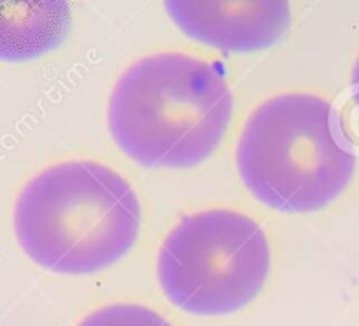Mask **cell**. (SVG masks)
Segmentation results:
<instances>
[{
  "label": "cell",
  "instance_id": "6da1fadb",
  "mask_svg": "<svg viewBox=\"0 0 359 326\" xmlns=\"http://www.w3.org/2000/svg\"><path fill=\"white\" fill-rule=\"evenodd\" d=\"M233 93L219 63L153 53L116 81L107 125L116 146L149 168H189L212 156L230 128Z\"/></svg>",
  "mask_w": 359,
  "mask_h": 326
},
{
  "label": "cell",
  "instance_id": "7a4b0ae2",
  "mask_svg": "<svg viewBox=\"0 0 359 326\" xmlns=\"http://www.w3.org/2000/svg\"><path fill=\"white\" fill-rule=\"evenodd\" d=\"M13 226L21 251L62 276H91L125 258L140 233V202L109 165H49L21 188Z\"/></svg>",
  "mask_w": 359,
  "mask_h": 326
},
{
  "label": "cell",
  "instance_id": "3957f363",
  "mask_svg": "<svg viewBox=\"0 0 359 326\" xmlns=\"http://www.w3.org/2000/svg\"><path fill=\"white\" fill-rule=\"evenodd\" d=\"M237 168L263 205L316 212L351 184L356 153L332 102L290 91L270 97L248 116L238 137Z\"/></svg>",
  "mask_w": 359,
  "mask_h": 326
},
{
  "label": "cell",
  "instance_id": "277c9868",
  "mask_svg": "<svg viewBox=\"0 0 359 326\" xmlns=\"http://www.w3.org/2000/svg\"><path fill=\"white\" fill-rule=\"evenodd\" d=\"M272 249L262 224L235 209L196 210L158 249L156 276L174 307L202 318L233 314L269 280Z\"/></svg>",
  "mask_w": 359,
  "mask_h": 326
},
{
  "label": "cell",
  "instance_id": "5b68a950",
  "mask_svg": "<svg viewBox=\"0 0 359 326\" xmlns=\"http://www.w3.org/2000/svg\"><path fill=\"white\" fill-rule=\"evenodd\" d=\"M165 9L188 37L228 53L270 48L291 25L287 2L170 0Z\"/></svg>",
  "mask_w": 359,
  "mask_h": 326
},
{
  "label": "cell",
  "instance_id": "8992f818",
  "mask_svg": "<svg viewBox=\"0 0 359 326\" xmlns=\"http://www.w3.org/2000/svg\"><path fill=\"white\" fill-rule=\"evenodd\" d=\"M69 25L67 2H0V60L25 62L53 51Z\"/></svg>",
  "mask_w": 359,
  "mask_h": 326
},
{
  "label": "cell",
  "instance_id": "52a82bcc",
  "mask_svg": "<svg viewBox=\"0 0 359 326\" xmlns=\"http://www.w3.org/2000/svg\"><path fill=\"white\" fill-rule=\"evenodd\" d=\"M77 326H174L154 308L132 301L109 304L90 312Z\"/></svg>",
  "mask_w": 359,
  "mask_h": 326
},
{
  "label": "cell",
  "instance_id": "ba28073f",
  "mask_svg": "<svg viewBox=\"0 0 359 326\" xmlns=\"http://www.w3.org/2000/svg\"><path fill=\"white\" fill-rule=\"evenodd\" d=\"M351 95H353V102L356 105V111L359 114V56L354 63L353 76H351Z\"/></svg>",
  "mask_w": 359,
  "mask_h": 326
}]
</instances>
